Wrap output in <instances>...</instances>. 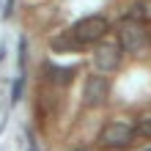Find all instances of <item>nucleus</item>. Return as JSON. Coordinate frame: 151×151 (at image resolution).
I'll return each mask as SVG.
<instances>
[{"label": "nucleus", "mask_w": 151, "mask_h": 151, "mask_svg": "<svg viewBox=\"0 0 151 151\" xmlns=\"http://www.w3.org/2000/svg\"><path fill=\"white\" fill-rule=\"evenodd\" d=\"M107 19L104 17H85L72 25V30L63 33V36L52 39V50L55 52H69V50H77V47H85V44H99L107 33Z\"/></svg>", "instance_id": "f257e3e1"}, {"label": "nucleus", "mask_w": 151, "mask_h": 151, "mask_svg": "<svg viewBox=\"0 0 151 151\" xmlns=\"http://www.w3.org/2000/svg\"><path fill=\"white\" fill-rule=\"evenodd\" d=\"M118 41H121V47L132 52V55H140V52H146L151 47V33L143 22H137V19H124L121 22V28H118Z\"/></svg>", "instance_id": "f03ea898"}, {"label": "nucleus", "mask_w": 151, "mask_h": 151, "mask_svg": "<svg viewBox=\"0 0 151 151\" xmlns=\"http://www.w3.org/2000/svg\"><path fill=\"white\" fill-rule=\"evenodd\" d=\"M137 135V127H132V124H124V121H110L107 127L102 129L99 135V143L104 148H127L132 140Z\"/></svg>", "instance_id": "7ed1b4c3"}, {"label": "nucleus", "mask_w": 151, "mask_h": 151, "mask_svg": "<svg viewBox=\"0 0 151 151\" xmlns=\"http://www.w3.org/2000/svg\"><path fill=\"white\" fill-rule=\"evenodd\" d=\"M107 99H110V80L102 74L88 77L83 88V104L85 107H102Z\"/></svg>", "instance_id": "20e7f679"}, {"label": "nucleus", "mask_w": 151, "mask_h": 151, "mask_svg": "<svg viewBox=\"0 0 151 151\" xmlns=\"http://www.w3.org/2000/svg\"><path fill=\"white\" fill-rule=\"evenodd\" d=\"M93 66L99 72H115L121 66V44L99 41V47L93 50Z\"/></svg>", "instance_id": "39448f33"}, {"label": "nucleus", "mask_w": 151, "mask_h": 151, "mask_svg": "<svg viewBox=\"0 0 151 151\" xmlns=\"http://www.w3.org/2000/svg\"><path fill=\"white\" fill-rule=\"evenodd\" d=\"M50 77H52V83L66 85L74 77V66H50Z\"/></svg>", "instance_id": "423d86ee"}, {"label": "nucleus", "mask_w": 151, "mask_h": 151, "mask_svg": "<svg viewBox=\"0 0 151 151\" xmlns=\"http://www.w3.org/2000/svg\"><path fill=\"white\" fill-rule=\"evenodd\" d=\"M137 135H146V137H151V115H146V118L137 124Z\"/></svg>", "instance_id": "0eeeda50"}]
</instances>
